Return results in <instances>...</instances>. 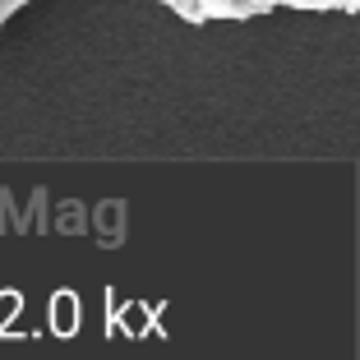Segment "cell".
Instances as JSON below:
<instances>
[{
	"label": "cell",
	"mask_w": 360,
	"mask_h": 360,
	"mask_svg": "<svg viewBox=\"0 0 360 360\" xmlns=\"http://www.w3.org/2000/svg\"><path fill=\"white\" fill-rule=\"evenodd\" d=\"M286 10H342V0H282Z\"/></svg>",
	"instance_id": "4"
},
{
	"label": "cell",
	"mask_w": 360,
	"mask_h": 360,
	"mask_svg": "<svg viewBox=\"0 0 360 360\" xmlns=\"http://www.w3.org/2000/svg\"><path fill=\"white\" fill-rule=\"evenodd\" d=\"M245 5H255V14H273L282 0H245Z\"/></svg>",
	"instance_id": "5"
},
{
	"label": "cell",
	"mask_w": 360,
	"mask_h": 360,
	"mask_svg": "<svg viewBox=\"0 0 360 360\" xmlns=\"http://www.w3.org/2000/svg\"><path fill=\"white\" fill-rule=\"evenodd\" d=\"M342 10H347V14H360V0H342Z\"/></svg>",
	"instance_id": "7"
},
{
	"label": "cell",
	"mask_w": 360,
	"mask_h": 360,
	"mask_svg": "<svg viewBox=\"0 0 360 360\" xmlns=\"http://www.w3.org/2000/svg\"><path fill=\"white\" fill-rule=\"evenodd\" d=\"M10 5H14V10H23V5H28V0H10Z\"/></svg>",
	"instance_id": "8"
},
{
	"label": "cell",
	"mask_w": 360,
	"mask_h": 360,
	"mask_svg": "<svg viewBox=\"0 0 360 360\" xmlns=\"http://www.w3.org/2000/svg\"><path fill=\"white\" fill-rule=\"evenodd\" d=\"M10 14H14V5H10V0H0V28L10 23Z\"/></svg>",
	"instance_id": "6"
},
{
	"label": "cell",
	"mask_w": 360,
	"mask_h": 360,
	"mask_svg": "<svg viewBox=\"0 0 360 360\" xmlns=\"http://www.w3.org/2000/svg\"><path fill=\"white\" fill-rule=\"evenodd\" d=\"M162 5H167L171 14H180L185 23H208V19H203V5H199V0H162Z\"/></svg>",
	"instance_id": "3"
},
{
	"label": "cell",
	"mask_w": 360,
	"mask_h": 360,
	"mask_svg": "<svg viewBox=\"0 0 360 360\" xmlns=\"http://www.w3.org/2000/svg\"><path fill=\"white\" fill-rule=\"evenodd\" d=\"M203 5V19H259L255 5H245V0H199Z\"/></svg>",
	"instance_id": "2"
},
{
	"label": "cell",
	"mask_w": 360,
	"mask_h": 360,
	"mask_svg": "<svg viewBox=\"0 0 360 360\" xmlns=\"http://www.w3.org/2000/svg\"><path fill=\"white\" fill-rule=\"evenodd\" d=\"M46 314H51V333L56 338H70V333L79 328V296L75 291H56Z\"/></svg>",
	"instance_id": "1"
}]
</instances>
